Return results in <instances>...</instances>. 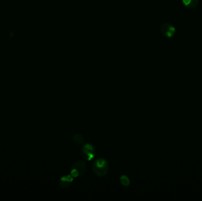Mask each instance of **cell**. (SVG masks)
Here are the masks:
<instances>
[{"label": "cell", "instance_id": "cell-6", "mask_svg": "<svg viewBox=\"0 0 202 201\" xmlns=\"http://www.w3.org/2000/svg\"><path fill=\"white\" fill-rule=\"evenodd\" d=\"M183 4L188 9H194L199 4V0H182Z\"/></svg>", "mask_w": 202, "mask_h": 201}, {"label": "cell", "instance_id": "cell-2", "mask_svg": "<svg viewBox=\"0 0 202 201\" xmlns=\"http://www.w3.org/2000/svg\"><path fill=\"white\" fill-rule=\"evenodd\" d=\"M86 171V162L83 160H80L74 163L70 170V175L73 177H78L82 176Z\"/></svg>", "mask_w": 202, "mask_h": 201}, {"label": "cell", "instance_id": "cell-4", "mask_svg": "<svg viewBox=\"0 0 202 201\" xmlns=\"http://www.w3.org/2000/svg\"><path fill=\"white\" fill-rule=\"evenodd\" d=\"M161 34L166 38H172L176 34V28L172 24L166 23L163 24L160 27Z\"/></svg>", "mask_w": 202, "mask_h": 201}, {"label": "cell", "instance_id": "cell-5", "mask_svg": "<svg viewBox=\"0 0 202 201\" xmlns=\"http://www.w3.org/2000/svg\"><path fill=\"white\" fill-rule=\"evenodd\" d=\"M73 181V177L71 175H68L63 176L59 182V185L61 188H69Z\"/></svg>", "mask_w": 202, "mask_h": 201}, {"label": "cell", "instance_id": "cell-7", "mask_svg": "<svg viewBox=\"0 0 202 201\" xmlns=\"http://www.w3.org/2000/svg\"><path fill=\"white\" fill-rule=\"evenodd\" d=\"M73 141L78 145H82L84 143V139L83 136L80 134H75L73 136Z\"/></svg>", "mask_w": 202, "mask_h": 201}, {"label": "cell", "instance_id": "cell-3", "mask_svg": "<svg viewBox=\"0 0 202 201\" xmlns=\"http://www.w3.org/2000/svg\"><path fill=\"white\" fill-rule=\"evenodd\" d=\"M82 154L88 161H91L96 155L95 147L91 143H86L82 147Z\"/></svg>", "mask_w": 202, "mask_h": 201}, {"label": "cell", "instance_id": "cell-1", "mask_svg": "<svg viewBox=\"0 0 202 201\" xmlns=\"http://www.w3.org/2000/svg\"><path fill=\"white\" fill-rule=\"evenodd\" d=\"M92 169L95 175L99 177H103L107 174L108 172L109 164L106 159L99 158L93 162Z\"/></svg>", "mask_w": 202, "mask_h": 201}, {"label": "cell", "instance_id": "cell-8", "mask_svg": "<svg viewBox=\"0 0 202 201\" xmlns=\"http://www.w3.org/2000/svg\"><path fill=\"white\" fill-rule=\"evenodd\" d=\"M120 181L122 185L125 187H128L130 185V181L129 178L126 175H122L120 177Z\"/></svg>", "mask_w": 202, "mask_h": 201}]
</instances>
